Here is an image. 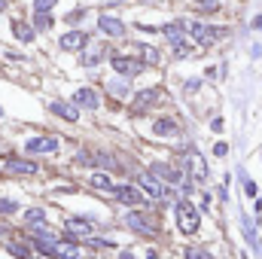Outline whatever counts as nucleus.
Listing matches in <instances>:
<instances>
[{"mask_svg": "<svg viewBox=\"0 0 262 259\" xmlns=\"http://www.w3.org/2000/svg\"><path fill=\"white\" fill-rule=\"evenodd\" d=\"M61 149V137L55 134H34L21 143V156L28 159H37V156H55Z\"/></svg>", "mask_w": 262, "mask_h": 259, "instance_id": "nucleus-1", "label": "nucleus"}, {"mask_svg": "<svg viewBox=\"0 0 262 259\" xmlns=\"http://www.w3.org/2000/svg\"><path fill=\"white\" fill-rule=\"evenodd\" d=\"M223 34H226V28H216V25H207V21H186V37L198 43V46H213V43H220L223 40Z\"/></svg>", "mask_w": 262, "mask_h": 259, "instance_id": "nucleus-2", "label": "nucleus"}, {"mask_svg": "<svg viewBox=\"0 0 262 259\" xmlns=\"http://www.w3.org/2000/svg\"><path fill=\"white\" fill-rule=\"evenodd\" d=\"M174 210H177V226H180L183 235H195L198 229H201V213H198V207L192 201L180 198V201L174 204Z\"/></svg>", "mask_w": 262, "mask_h": 259, "instance_id": "nucleus-3", "label": "nucleus"}, {"mask_svg": "<svg viewBox=\"0 0 262 259\" xmlns=\"http://www.w3.org/2000/svg\"><path fill=\"white\" fill-rule=\"evenodd\" d=\"M89 43H92V31H85V28H67L64 34H58V52L76 55V52H82Z\"/></svg>", "mask_w": 262, "mask_h": 259, "instance_id": "nucleus-4", "label": "nucleus"}, {"mask_svg": "<svg viewBox=\"0 0 262 259\" xmlns=\"http://www.w3.org/2000/svg\"><path fill=\"white\" fill-rule=\"evenodd\" d=\"M107 61L113 67V73L116 76H125V79H134V76H140L143 73V58H131V55H119V52H110L107 55Z\"/></svg>", "mask_w": 262, "mask_h": 259, "instance_id": "nucleus-5", "label": "nucleus"}, {"mask_svg": "<svg viewBox=\"0 0 262 259\" xmlns=\"http://www.w3.org/2000/svg\"><path fill=\"white\" fill-rule=\"evenodd\" d=\"M70 101H73L79 110H85V113H98L101 104H104V98H101V92H98L95 85H79V89H73Z\"/></svg>", "mask_w": 262, "mask_h": 259, "instance_id": "nucleus-6", "label": "nucleus"}, {"mask_svg": "<svg viewBox=\"0 0 262 259\" xmlns=\"http://www.w3.org/2000/svg\"><path fill=\"white\" fill-rule=\"evenodd\" d=\"M46 110H49L52 116H58L61 122H67V125H76L79 116H82V110H79L73 101H64V98H52V101H46Z\"/></svg>", "mask_w": 262, "mask_h": 259, "instance_id": "nucleus-7", "label": "nucleus"}, {"mask_svg": "<svg viewBox=\"0 0 262 259\" xmlns=\"http://www.w3.org/2000/svg\"><path fill=\"white\" fill-rule=\"evenodd\" d=\"M95 28H98L104 37H110V40H122V37L128 34V25H125L119 15H110V12H101L98 21H95Z\"/></svg>", "mask_w": 262, "mask_h": 259, "instance_id": "nucleus-8", "label": "nucleus"}, {"mask_svg": "<svg viewBox=\"0 0 262 259\" xmlns=\"http://www.w3.org/2000/svg\"><path fill=\"white\" fill-rule=\"evenodd\" d=\"M159 34L168 40V46L174 49V46H180V43H186L189 37H186V18H174V21H165L162 28H159Z\"/></svg>", "mask_w": 262, "mask_h": 259, "instance_id": "nucleus-9", "label": "nucleus"}, {"mask_svg": "<svg viewBox=\"0 0 262 259\" xmlns=\"http://www.w3.org/2000/svg\"><path fill=\"white\" fill-rule=\"evenodd\" d=\"M9 31H12V40L21 43V46H34L37 43V31L31 28L28 18H9Z\"/></svg>", "mask_w": 262, "mask_h": 259, "instance_id": "nucleus-10", "label": "nucleus"}, {"mask_svg": "<svg viewBox=\"0 0 262 259\" xmlns=\"http://www.w3.org/2000/svg\"><path fill=\"white\" fill-rule=\"evenodd\" d=\"M113 198H116L119 204H125V207H140V204H146V195L140 192L137 186H131V183L113 186Z\"/></svg>", "mask_w": 262, "mask_h": 259, "instance_id": "nucleus-11", "label": "nucleus"}, {"mask_svg": "<svg viewBox=\"0 0 262 259\" xmlns=\"http://www.w3.org/2000/svg\"><path fill=\"white\" fill-rule=\"evenodd\" d=\"M122 226H128L131 232H137V235H156V226L149 223V217H143V213H137V210H128V213L122 217Z\"/></svg>", "mask_w": 262, "mask_h": 259, "instance_id": "nucleus-12", "label": "nucleus"}, {"mask_svg": "<svg viewBox=\"0 0 262 259\" xmlns=\"http://www.w3.org/2000/svg\"><path fill=\"white\" fill-rule=\"evenodd\" d=\"M186 171L195 177L198 183H204V180L210 177V174H207V162L201 159V153H198L195 146H192V149H186Z\"/></svg>", "mask_w": 262, "mask_h": 259, "instance_id": "nucleus-13", "label": "nucleus"}, {"mask_svg": "<svg viewBox=\"0 0 262 259\" xmlns=\"http://www.w3.org/2000/svg\"><path fill=\"white\" fill-rule=\"evenodd\" d=\"M107 55H110V52H107L104 46H92V43H89V46L79 52V64L85 67V70H92V67L104 64V61H107Z\"/></svg>", "mask_w": 262, "mask_h": 259, "instance_id": "nucleus-14", "label": "nucleus"}, {"mask_svg": "<svg viewBox=\"0 0 262 259\" xmlns=\"http://www.w3.org/2000/svg\"><path fill=\"white\" fill-rule=\"evenodd\" d=\"M21 223H25V229H37V226H49V213H46V207H25L21 210Z\"/></svg>", "mask_w": 262, "mask_h": 259, "instance_id": "nucleus-15", "label": "nucleus"}, {"mask_svg": "<svg viewBox=\"0 0 262 259\" xmlns=\"http://www.w3.org/2000/svg\"><path fill=\"white\" fill-rule=\"evenodd\" d=\"M137 189H143L146 198H162V195H165V186H162L149 171H146V174H137Z\"/></svg>", "mask_w": 262, "mask_h": 259, "instance_id": "nucleus-16", "label": "nucleus"}, {"mask_svg": "<svg viewBox=\"0 0 262 259\" xmlns=\"http://www.w3.org/2000/svg\"><path fill=\"white\" fill-rule=\"evenodd\" d=\"M159 98H162V92H159V89H143V92H137V95H134V110H137V113L152 110V107L159 104Z\"/></svg>", "mask_w": 262, "mask_h": 259, "instance_id": "nucleus-17", "label": "nucleus"}, {"mask_svg": "<svg viewBox=\"0 0 262 259\" xmlns=\"http://www.w3.org/2000/svg\"><path fill=\"white\" fill-rule=\"evenodd\" d=\"M107 95L110 98H116V101H122V98H128L131 95V79H125V76H113V79H107Z\"/></svg>", "mask_w": 262, "mask_h": 259, "instance_id": "nucleus-18", "label": "nucleus"}, {"mask_svg": "<svg viewBox=\"0 0 262 259\" xmlns=\"http://www.w3.org/2000/svg\"><path fill=\"white\" fill-rule=\"evenodd\" d=\"M31 28L37 31V37L40 34H49L52 28H55V12H31Z\"/></svg>", "mask_w": 262, "mask_h": 259, "instance_id": "nucleus-19", "label": "nucleus"}, {"mask_svg": "<svg viewBox=\"0 0 262 259\" xmlns=\"http://www.w3.org/2000/svg\"><path fill=\"white\" fill-rule=\"evenodd\" d=\"M177 134H180V125L171 116H162L152 122V137H177Z\"/></svg>", "mask_w": 262, "mask_h": 259, "instance_id": "nucleus-20", "label": "nucleus"}, {"mask_svg": "<svg viewBox=\"0 0 262 259\" xmlns=\"http://www.w3.org/2000/svg\"><path fill=\"white\" fill-rule=\"evenodd\" d=\"M89 186L92 189H98V192H113V177H110V171H92L89 174Z\"/></svg>", "mask_w": 262, "mask_h": 259, "instance_id": "nucleus-21", "label": "nucleus"}, {"mask_svg": "<svg viewBox=\"0 0 262 259\" xmlns=\"http://www.w3.org/2000/svg\"><path fill=\"white\" fill-rule=\"evenodd\" d=\"M3 250H6L9 256H15V259H34V250H31L28 241H15V238H9V241L3 244Z\"/></svg>", "mask_w": 262, "mask_h": 259, "instance_id": "nucleus-22", "label": "nucleus"}, {"mask_svg": "<svg viewBox=\"0 0 262 259\" xmlns=\"http://www.w3.org/2000/svg\"><path fill=\"white\" fill-rule=\"evenodd\" d=\"M82 250H79V241H70V238H61L58 247H55V259H79Z\"/></svg>", "mask_w": 262, "mask_h": 259, "instance_id": "nucleus-23", "label": "nucleus"}, {"mask_svg": "<svg viewBox=\"0 0 262 259\" xmlns=\"http://www.w3.org/2000/svg\"><path fill=\"white\" fill-rule=\"evenodd\" d=\"M89 12H92L89 6H76V9H70V12L64 15V25H67V28H79V21H85V18H89Z\"/></svg>", "mask_w": 262, "mask_h": 259, "instance_id": "nucleus-24", "label": "nucleus"}, {"mask_svg": "<svg viewBox=\"0 0 262 259\" xmlns=\"http://www.w3.org/2000/svg\"><path fill=\"white\" fill-rule=\"evenodd\" d=\"M15 213H21V204H18L15 198L0 195V217H15Z\"/></svg>", "mask_w": 262, "mask_h": 259, "instance_id": "nucleus-25", "label": "nucleus"}, {"mask_svg": "<svg viewBox=\"0 0 262 259\" xmlns=\"http://www.w3.org/2000/svg\"><path fill=\"white\" fill-rule=\"evenodd\" d=\"M0 58H3V61H12V64H21V61H28L21 49H9V46H0Z\"/></svg>", "mask_w": 262, "mask_h": 259, "instance_id": "nucleus-26", "label": "nucleus"}, {"mask_svg": "<svg viewBox=\"0 0 262 259\" xmlns=\"http://www.w3.org/2000/svg\"><path fill=\"white\" fill-rule=\"evenodd\" d=\"M140 55H143V64H159L162 61V52L156 46H140Z\"/></svg>", "mask_w": 262, "mask_h": 259, "instance_id": "nucleus-27", "label": "nucleus"}, {"mask_svg": "<svg viewBox=\"0 0 262 259\" xmlns=\"http://www.w3.org/2000/svg\"><path fill=\"white\" fill-rule=\"evenodd\" d=\"M61 0H31V12H55Z\"/></svg>", "mask_w": 262, "mask_h": 259, "instance_id": "nucleus-28", "label": "nucleus"}, {"mask_svg": "<svg viewBox=\"0 0 262 259\" xmlns=\"http://www.w3.org/2000/svg\"><path fill=\"white\" fill-rule=\"evenodd\" d=\"M198 12H220V0H189Z\"/></svg>", "mask_w": 262, "mask_h": 259, "instance_id": "nucleus-29", "label": "nucleus"}, {"mask_svg": "<svg viewBox=\"0 0 262 259\" xmlns=\"http://www.w3.org/2000/svg\"><path fill=\"white\" fill-rule=\"evenodd\" d=\"M192 52H195V49L189 46V40H186V43H180V46H174V58H177V61H186V58H192Z\"/></svg>", "mask_w": 262, "mask_h": 259, "instance_id": "nucleus-30", "label": "nucleus"}, {"mask_svg": "<svg viewBox=\"0 0 262 259\" xmlns=\"http://www.w3.org/2000/svg\"><path fill=\"white\" fill-rule=\"evenodd\" d=\"M183 256H186V259H213V253H210V250H204V247H186V250H183Z\"/></svg>", "mask_w": 262, "mask_h": 259, "instance_id": "nucleus-31", "label": "nucleus"}, {"mask_svg": "<svg viewBox=\"0 0 262 259\" xmlns=\"http://www.w3.org/2000/svg\"><path fill=\"white\" fill-rule=\"evenodd\" d=\"M198 89H201V79H195V76H192V79H186V82H183V92H186V95H195Z\"/></svg>", "mask_w": 262, "mask_h": 259, "instance_id": "nucleus-32", "label": "nucleus"}, {"mask_svg": "<svg viewBox=\"0 0 262 259\" xmlns=\"http://www.w3.org/2000/svg\"><path fill=\"white\" fill-rule=\"evenodd\" d=\"M213 156H216V159H226V156H229V143H226V140L213 143Z\"/></svg>", "mask_w": 262, "mask_h": 259, "instance_id": "nucleus-33", "label": "nucleus"}, {"mask_svg": "<svg viewBox=\"0 0 262 259\" xmlns=\"http://www.w3.org/2000/svg\"><path fill=\"white\" fill-rule=\"evenodd\" d=\"M241 183H244V192L250 195V198H256V183H253V180H247V177H244Z\"/></svg>", "mask_w": 262, "mask_h": 259, "instance_id": "nucleus-34", "label": "nucleus"}, {"mask_svg": "<svg viewBox=\"0 0 262 259\" xmlns=\"http://www.w3.org/2000/svg\"><path fill=\"white\" fill-rule=\"evenodd\" d=\"M223 125H226V122H223V116H213V119H210V131H213V134H220Z\"/></svg>", "mask_w": 262, "mask_h": 259, "instance_id": "nucleus-35", "label": "nucleus"}, {"mask_svg": "<svg viewBox=\"0 0 262 259\" xmlns=\"http://www.w3.org/2000/svg\"><path fill=\"white\" fill-rule=\"evenodd\" d=\"M9 9H12V0H0V15L9 12Z\"/></svg>", "mask_w": 262, "mask_h": 259, "instance_id": "nucleus-36", "label": "nucleus"}, {"mask_svg": "<svg viewBox=\"0 0 262 259\" xmlns=\"http://www.w3.org/2000/svg\"><path fill=\"white\" fill-rule=\"evenodd\" d=\"M250 52H253V58H262V46H259V43H253V46H250Z\"/></svg>", "mask_w": 262, "mask_h": 259, "instance_id": "nucleus-37", "label": "nucleus"}, {"mask_svg": "<svg viewBox=\"0 0 262 259\" xmlns=\"http://www.w3.org/2000/svg\"><path fill=\"white\" fill-rule=\"evenodd\" d=\"M253 31H262V15H256V18H253Z\"/></svg>", "mask_w": 262, "mask_h": 259, "instance_id": "nucleus-38", "label": "nucleus"}, {"mask_svg": "<svg viewBox=\"0 0 262 259\" xmlns=\"http://www.w3.org/2000/svg\"><path fill=\"white\" fill-rule=\"evenodd\" d=\"M119 259H134V256H131V250H119Z\"/></svg>", "mask_w": 262, "mask_h": 259, "instance_id": "nucleus-39", "label": "nucleus"}, {"mask_svg": "<svg viewBox=\"0 0 262 259\" xmlns=\"http://www.w3.org/2000/svg\"><path fill=\"white\" fill-rule=\"evenodd\" d=\"M146 259H159V250H146Z\"/></svg>", "mask_w": 262, "mask_h": 259, "instance_id": "nucleus-40", "label": "nucleus"}, {"mask_svg": "<svg viewBox=\"0 0 262 259\" xmlns=\"http://www.w3.org/2000/svg\"><path fill=\"white\" fill-rule=\"evenodd\" d=\"M0 119H6V107L3 104H0Z\"/></svg>", "mask_w": 262, "mask_h": 259, "instance_id": "nucleus-41", "label": "nucleus"}, {"mask_svg": "<svg viewBox=\"0 0 262 259\" xmlns=\"http://www.w3.org/2000/svg\"><path fill=\"white\" fill-rule=\"evenodd\" d=\"M37 259H52V256H37Z\"/></svg>", "mask_w": 262, "mask_h": 259, "instance_id": "nucleus-42", "label": "nucleus"}, {"mask_svg": "<svg viewBox=\"0 0 262 259\" xmlns=\"http://www.w3.org/2000/svg\"><path fill=\"white\" fill-rule=\"evenodd\" d=\"M0 143H3V137H0Z\"/></svg>", "mask_w": 262, "mask_h": 259, "instance_id": "nucleus-43", "label": "nucleus"}]
</instances>
